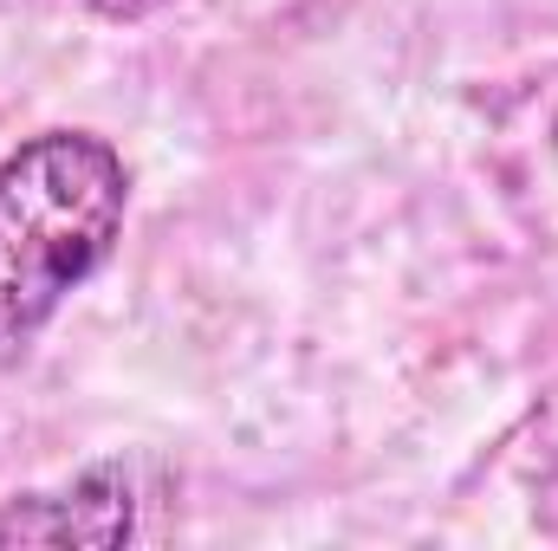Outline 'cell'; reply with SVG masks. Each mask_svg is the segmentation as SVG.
I'll use <instances>...</instances> for the list:
<instances>
[{
	"label": "cell",
	"mask_w": 558,
	"mask_h": 551,
	"mask_svg": "<svg viewBox=\"0 0 558 551\" xmlns=\"http://www.w3.org/2000/svg\"><path fill=\"white\" fill-rule=\"evenodd\" d=\"M124 208L131 169L92 131H39L0 162V364L111 260Z\"/></svg>",
	"instance_id": "6da1fadb"
},
{
	"label": "cell",
	"mask_w": 558,
	"mask_h": 551,
	"mask_svg": "<svg viewBox=\"0 0 558 551\" xmlns=\"http://www.w3.org/2000/svg\"><path fill=\"white\" fill-rule=\"evenodd\" d=\"M137 532V474L124 461H98L52 493L0 500V546H131Z\"/></svg>",
	"instance_id": "7a4b0ae2"
},
{
	"label": "cell",
	"mask_w": 558,
	"mask_h": 551,
	"mask_svg": "<svg viewBox=\"0 0 558 551\" xmlns=\"http://www.w3.org/2000/svg\"><path fill=\"white\" fill-rule=\"evenodd\" d=\"M92 13H105V20H143V13H156V7H169V0H85Z\"/></svg>",
	"instance_id": "3957f363"
}]
</instances>
